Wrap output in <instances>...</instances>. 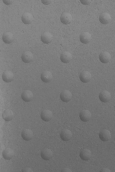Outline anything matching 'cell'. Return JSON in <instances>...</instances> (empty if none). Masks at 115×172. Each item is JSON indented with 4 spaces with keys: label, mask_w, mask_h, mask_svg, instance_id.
<instances>
[{
    "label": "cell",
    "mask_w": 115,
    "mask_h": 172,
    "mask_svg": "<svg viewBox=\"0 0 115 172\" xmlns=\"http://www.w3.org/2000/svg\"><path fill=\"white\" fill-rule=\"evenodd\" d=\"M92 117V114L88 110H84L80 112V119L84 122H87L90 121Z\"/></svg>",
    "instance_id": "cell-1"
},
{
    "label": "cell",
    "mask_w": 115,
    "mask_h": 172,
    "mask_svg": "<svg viewBox=\"0 0 115 172\" xmlns=\"http://www.w3.org/2000/svg\"><path fill=\"white\" fill-rule=\"evenodd\" d=\"M60 98L62 101L67 103L71 100L72 98V94L69 90H64L61 93Z\"/></svg>",
    "instance_id": "cell-2"
},
{
    "label": "cell",
    "mask_w": 115,
    "mask_h": 172,
    "mask_svg": "<svg viewBox=\"0 0 115 172\" xmlns=\"http://www.w3.org/2000/svg\"><path fill=\"white\" fill-rule=\"evenodd\" d=\"M111 98V94L107 90H104L101 91L99 95V100L103 103H107L110 101Z\"/></svg>",
    "instance_id": "cell-3"
},
{
    "label": "cell",
    "mask_w": 115,
    "mask_h": 172,
    "mask_svg": "<svg viewBox=\"0 0 115 172\" xmlns=\"http://www.w3.org/2000/svg\"><path fill=\"white\" fill-rule=\"evenodd\" d=\"M53 115L51 111L48 109H45L41 112V118L42 120L45 122H49L53 118Z\"/></svg>",
    "instance_id": "cell-4"
},
{
    "label": "cell",
    "mask_w": 115,
    "mask_h": 172,
    "mask_svg": "<svg viewBox=\"0 0 115 172\" xmlns=\"http://www.w3.org/2000/svg\"><path fill=\"white\" fill-rule=\"evenodd\" d=\"M21 136L24 140L29 141L32 140L33 137V133L32 130L29 129H25L22 132Z\"/></svg>",
    "instance_id": "cell-5"
},
{
    "label": "cell",
    "mask_w": 115,
    "mask_h": 172,
    "mask_svg": "<svg viewBox=\"0 0 115 172\" xmlns=\"http://www.w3.org/2000/svg\"><path fill=\"white\" fill-rule=\"evenodd\" d=\"M34 58L33 54L29 51L25 52L21 56L22 60L25 63H30L33 60Z\"/></svg>",
    "instance_id": "cell-6"
},
{
    "label": "cell",
    "mask_w": 115,
    "mask_h": 172,
    "mask_svg": "<svg viewBox=\"0 0 115 172\" xmlns=\"http://www.w3.org/2000/svg\"><path fill=\"white\" fill-rule=\"evenodd\" d=\"M92 78V74L88 71H83L80 75V79L83 83H87L89 82Z\"/></svg>",
    "instance_id": "cell-7"
},
{
    "label": "cell",
    "mask_w": 115,
    "mask_h": 172,
    "mask_svg": "<svg viewBox=\"0 0 115 172\" xmlns=\"http://www.w3.org/2000/svg\"><path fill=\"white\" fill-rule=\"evenodd\" d=\"M53 78L52 73L49 71H45L42 73L41 79L43 82L45 83L50 82Z\"/></svg>",
    "instance_id": "cell-8"
},
{
    "label": "cell",
    "mask_w": 115,
    "mask_h": 172,
    "mask_svg": "<svg viewBox=\"0 0 115 172\" xmlns=\"http://www.w3.org/2000/svg\"><path fill=\"white\" fill-rule=\"evenodd\" d=\"M80 40L82 43L87 44L89 43L92 40V35L88 32H84L81 34Z\"/></svg>",
    "instance_id": "cell-9"
},
{
    "label": "cell",
    "mask_w": 115,
    "mask_h": 172,
    "mask_svg": "<svg viewBox=\"0 0 115 172\" xmlns=\"http://www.w3.org/2000/svg\"><path fill=\"white\" fill-rule=\"evenodd\" d=\"M60 20L64 24L68 25L72 21V16L69 13L64 12L61 15Z\"/></svg>",
    "instance_id": "cell-10"
},
{
    "label": "cell",
    "mask_w": 115,
    "mask_h": 172,
    "mask_svg": "<svg viewBox=\"0 0 115 172\" xmlns=\"http://www.w3.org/2000/svg\"><path fill=\"white\" fill-rule=\"evenodd\" d=\"M111 55L108 52L104 51L101 53L99 56L100 61L103 64L108 63L111 60Z\"/></svg>",
    "instance_id": "cell-11"
},
{
    "label": "cell",
    "mask_w": 115,
    "mask_h": 172,
    "mask_svg": "<svg viewBox=\"0 0 115 172\" xmlns=\"http://www.w3.org/2000/svg\"><path fill=\"white\" fill-rule=\"evenodd\" d=\"M22 100L25 102H29L32 100L34 95L32 91L29 90H26L23 91L21 95Z\"/></svg>",
    "instance_id": "cell-12"
},
{
    "label": "cell",
    "mask_w": 115,
    "mask_h": 172,
    "mask_svg": "<svg viewBox=\"0 0 115 172\" xmlns=\"http://www.w3.org/2000/svg\"><path fill=\"white\" fill-rule=\"evenodd\" d=\"M111 136L110 132L107 129L103 130L99 133L100 139L104 142L108 141L111 138Z\"/></svg>",
    "instance_id": "cell-13"
},
{
    "label": "cell",
    "mask_w": 115,
    "mask_h": 172,
    "mask_svg": "<svg viewBox=\"0 0 115 172\" xmlns=\"http://www.w3.org/2000/svg\"><path fill=\"white\" fill-rule=\"evenodd\" d=\"M2 39L5 43L9 44L13 42L14 40V36L11 32H6L3 35Z\"/></svg>",
    "instance_id": "cell-14"
},
{
    "label": "cell",
    "mask_w": 115,
    "mask_h": 172,
    "mask_svg": "<svg viewBox=\"0 0 115 172\" xmlns=\"http://www.w3.org/2000/svg\"><path fill=\"white\" fill-rule=\"evenodd\" d=\"M80 157L81 160L84 161H88L90 160L92 157V152L88 149L82 150L80 153Z\"/></svg>",
    "instance_id": "cell-15"
},
{
    "label": "cell",
    "mask_w": 115,
    "mask_h": 172,
    "mask_svg": "<svg viewBox=\"0 0 115 172\" xmlns=\"http://www.w3.org/2000/svg\"><path fill=\"white\" fill-rule=\"evenodd\" d=\"M60 137L61 139L64 141H68L72 137V133L69 130H63L61 132Z\"/></svg>",
    "instance_id": "cell-16"
},
{
    "label": "cell",
    "mask_w": 115,
    "mask_h": 172,
    "mask_svg": "<svg viewBox=\"0 0 115 172\" xmlns=\"http://www.w3.org/2000/svg\"><path fill=\"white\" fill-rule=\"evenodd\" d=\"M72 56L71 53L68 51H64L61 54L60 59L62 62L65 64L69 63L71 61Z\"/></svg>",
    "instance_id": "cell-17"
},
{
    "label": "cell",
    "mask_w": 115,
    "mask_h": 172,
    "mask_svg": "<svg viewBox=\"0 0 115 172\" xmlns=\"http://www.w3.org/2000/svg\"><path fill=\"white\" fill-rule=\"evenodd\" d=\"M41 40L44 43L48 44L50 43L53 40V36L50 33L46 32L42 34Z\"/></svg>",
    "instance_id": "cell-18"
},
{
    "label": "cell",
    "mask_w": 115,
    "mask_h": 172,
    "mask_svg": "<svg viewBox=\"0 0 115 172\" xmlns=\"http://www.w3.org/2000/svg\"><path fill=\"white\" fill-rule=\"evenodd\" d=\"M111 17L110 15L107 13H104L100 15L99 20L102 24L107 25L111 21Z\"/></svg>",
    "instance_id": "cell-19"
},
{
    "label": "cell",
    "mask_w": 115,
    "mask_h": 172,
    "mask_svg": "<svg viewBox=\"0 0 115 172\" xmlns=\"http://www.w3.org/2000/svg\"><path fill=\"white\" fill-rule=\"evenodd\" d=\"M14 75L13 72L10 71H5L2 75L3 80L6 83H10L13 81Z\"/></svg>",
    "instance_id": "cell-20"
},
{
    "label": "cell",
    "mask_w": 115,
    "mask_h": 172,
    "mask_svg": "<svg viewBox=\"0 0 115 172\" xmlns=\"http://www.w3.org/2000/svg\"><path fill=\"white\" fill-rule=\"evenodd\" d=\"M53 153L51 150L46 149L41 151V158L45 160H49L53 157Z\"/></svg>",
    "instance_id": "cell-21"
},
{
    "label": "cell",
    "mask_w": 115,
    "mask_h": 172,
    "mask_svg": "<svg viewBox=\"0 0 115 172\" xmlns=\"http://www.w3.org/2000/svg\"><path fill=\"white\" fill-rule=\"evenodd\" d=\"M34 20V17L30 13H24L22 16V20L25 24L28 25L31 24Z\"/></svg>",
    "instance_id": "cell-22"
},
{
    "label": "cell",
    "mask_w": 115,
    "mask_h": 172,
    "mask_svg": "<svg viewBox=\"0 0 115 172\" xmlns=\"http://www.w3.org/2000/svg\"><path fill=\"white\" fill-rule=\"evenodd\" d=\"M2 117L5 121H10L13 119L14 117V113L11 110L6 109L3 112Z\"/></svg>",
    "instance_id": "cell-23"
},
{
    "label": "cell",
    "mask_w": 115,
    "mask_h": 172,
    "mask_svg": "<svg viewBox=\"0 0 115 172\" xmlns=\"http://www.w3.org/2000/svg\"><path fill=\"white\" fill-rule=\"evenodd\" d=\"M2 157L6 160H10L13 158L14 156V152L10 148H7L3 151Z\"/></svg>",
    "instance_id": "cell-24"
},
{
    "label": "cell",
    "mask_w": 115,
    "mask_h": 172,
    "mask_svg": "<svg viewBox=\"0 0 115 172\" xmlns=\"http://www.w3.org/2000/svg\"><path fill=\"white\" fill-rule=\"evenodd\" d=\"M80 2L83 5H88L90 4L91 3V1H87V0H81Z\"/></svg>",
    "instance_id": "cell-25"
},
{
    "label": "cell",
    "mask_w": 115,
    "mask_h": 172,
    "mask_svg": "<svg viewBox=\"0 0 115 172\" xmlns=\"http://www.w3.org/2000/svg\"><path fill=\"white\" fill-rule=\"evenodd\" d=\"M41 2L45 5H48L51 3V1H49V0H42Z\"/></svg>",
    "instance_id": "cell-26"
},
{
    "label": "cell",
    "mask_w": 115,
    "mask_h": 172,
    "mask_svg": "<svg viewBox=\"0 0 115 172\" xmlns=\"http://www.w3.org/2000/svg\"><path fill=\"white\" fill-rule=\"evenodd\" d=\"M3 2L7 5H10L13 3L12 1H7V0H4V1H3Z\"/></svg>",
    "instance_id": "cell-27"
},
{
    "label": "cell",
    "mask_w": 115,
    "mask_h": 172,
    "mask_svg": "<svg viewBox=\"0 0 115 172\" xmlns=\"http://www.w3.org/2000/svg\"><path fill=\"white\" fill-rule=\"evenodd\" d=\"M22 172H33V170L29 167H27L23 169Z\"/></svg>",
    "instance_id": "cell-28"
},
{
    "label": "cell",
    "mask_w": 115,
    "mask_h": 172,
    "mask_svg": "<svg viewBox=\"0 0 115 172\" xmlns=\"http://www.w3.org/2000/svg\"><path fill=\"white\" fill-rule=\"evenodd\" d=\"M62 172H72V170H70L69 168H67V167H65L62 170Z\"/></svg>",
    "instance_id": "cell-29"
},
{
    "label": "cell",
    "mask_w": 115,
    "mask_h": 172,
    "mask_svg": "<svg viewBox=\"0 0 115 172\" xmlns=\"http://www.w3.org/2000/svg\"><path fill=\"white\" fill-rule=\"evenodd\" d=\"M110 170H109L108 168H104L102 169L101 170H100V172H110Z\"/></svg>",
    "instance_id": "cell-30"
}]
</instances>
